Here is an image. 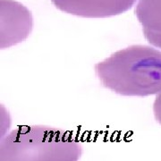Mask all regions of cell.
<instances>
[{
	"label": "cell",
	"mask_w": 161,
	"mask_h": 161,
	"mask_svg": "<svg viewBox=\"0 0 161 161\" xmlns=\"http://www.w3.org/2000/svg\"><path fill=\"white\" fill-rule=\"evenodd\" d=\"M82 146L62 129L46 125L19 126L1 138V161H76Z\"/></svg>",
	"instance_id": "7a4b0ae2"
},
{
	"label": "cell",
	"mask_w": 161,
	"mask_h": 161,
	"mask_svg": "<svg viewBox=\"0 0 161 161\" xmlns=\"http://www.w3.org/2000/svg\"><path fill=\"white\" fill-rule=\"evenodd\" d=\"M101 85L126 97L161 93V50L132 45L115 51L94 66Z\"/></svg>",
	"instance_id": "6da1fadb"
},
{
	"label": "cell",
	"mask_w": 161,
	"mask_h": 161,
	"mask_svg": "<svg viewBox=\"0 0 161 161\" xmlns=\"http://www.w3.org/2000/svg\"><path fill=\"white\" fill-rule=\"evenodd\" d=\"M153 113L156 120L161 125V93L158 94L153 103Z\"/></svg>",
	"instance_id": "277c9868"
},
{
	"label": "cell",
	"mask_w": 161,
	"mask_h": 161,
	"mask_svg": "<svg viewBox=\"0 0 161 161\" xmlns=\"http://www.w3.org/2000/svg\"><path fill=\"white\" fill-rule=\"evenodd\" d=\"M32 28L31 18L28 12L23 16L6 15L2 17L0 32L1 49L9 48L23 42L30 36Z\"/></svg>",
	"instance_id": "3957f363"
}]
</instances>
